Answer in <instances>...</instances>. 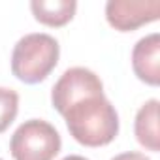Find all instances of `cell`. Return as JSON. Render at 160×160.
<instances>
[{"instance_id": "6da1fadb", "label": "cell", "mask_w": 160, "mask_h": 160, "mask_svg": "<svg viewBox=\"0 0 160 160\" xmlns=\"http://www.w3.org/2000/svg\"><path fill=\"white\" fill-rule=\"evenodd\" d=\"M62 117L72 138L85 147H104L119 134V115L104 94L73 104Z\"/></svg>"}, {"instance_id": "7a4b0ae2", "label": "cell", "mask_w": 160, "mask_h": 160, "mask_svg": "<svg viewBox=\"0 0 160 160\" xmlns=\"http://www.w3.org/2000/svg\"><path fill=\"white\" fill-rule=\"evenodd\" d=\"M60 55L58 42L45 32L23 36L12 53V73L27 85H36L55 70Z\"/></svg>"}, {"instance_id": "3957f363", "label": "cell", "mask_w": 160, "mask_h": 160, "mask_svg": "<svg viewBox=\"0 0 160 160\" xmlns=\"http://www.w3.org/2000/svg\"><path fill=\"white\" fill-rule=\"evenodd\" d=\"M60 134L42 119L25 121L12 136L10 152L15 160H53L60 152Z\"/></svg>"}, {"instance_id": "277c9868", "label": "cell", "mask_w": 160, "mask_h": 160, "mask_svg": "<svg viewBox=\"0 0 160 160\" xmlns=\"http://www.w3.org/2000/svg\"><path fill=\"white\" fill-rule=\"evenodd\" d=\"M102 94H104L102 79L89 68L75 66V68L66 70L55 83L51 91V102H53V108L60 115H64L66 109L72 108L73 104L81 102L85 98L102 96Z\"/></svg>"}, {"instance_id": "5b68a950", "label": "cell", "mask_w": 160, "mask_h": 160, "mask_svg": "<svg viewBox=\"0 0 160 160\" xmlns=\"http://www.w3.org/2000/svg\"><path fill=\"white\" fill-rule=\"evenodd\" d=\"M160 17V0H109L106 19L119 32L136 30Z\"/></svg>"}, {"instance_id": "8992f818", "label": "cell", "mask_w": 160, "mask_h": 160, "mask_svg": "<svg viewBox=\"0 0 160 160\" xmlns=\"http://www.w3.org/2000/svg\"><path fill=\"white\" fill-rule=\"evenodd\" d=\"M132 68L139 81L151 87L160 83V36L156 32L141 38L134 45Z\"/></svg>"}, {"instance_id": "52a82bcc", "label": "cell", "mask_w": 160, "mask_h": 160, "mask_svg": "<svg viewBox=\"0 0 160 160\" xmlns=\"http://www.w3.org/2000/svg\"><path fill=\"white\" fill-rule=\"evenodd\" d=\"M158 100L152 98L149 102H145L134 121V132H136V139L139 141V145H143L145 149L158 152L160 151V130H158Z\"/></svg>"}, {"instance_id": "ba28073f", "label": "cell", "mask_w": 160, "mask_h": 160, "mask_svg": "<svg viewBox=\"0 0 160 160\" xmlns=\"http://www.w3.org/2000/svg\"><path fill=\"white\" fill-rule=\"evenodd\" d=\"M30 10L34 19L47 27H64L75 15V0H32Z\"/></svg>"}, {"instance_id": "9c48e42d", "label": "cell", "mask_w": 160, "mask_h": 160, "mask_svg": "<svg viewBox=\"0 0 160 160\" xmlns=\"http://www.w3.org/2000/svg\"><path fill=\"white\" fill-rule=\"evenodd\" d=\"M19 111V94L13 89L0 87V134L8 130Z\"/></svg>"}, {"instance_id": "30bf717a", "label": "cell", "mask_w": 160, "mask_h": 160, "mask_svg": "<svg viewBox=\"0 0 160 160\" xmlns=\"http://www.w3.org/2000/svg\"><path fill=\"white\" fill-rule=\"evenodd\" d=\"M111 160H151L147 158L143 152H136V151H128V152H121L117 156H113Z\"/></svg>"}, {"instance_id": "8fae6325", "label": "cell", "mask_w": 160, "mask_h": 160, "mask_svg": "<svg viewBox=\"0 0 160 160\" xmlns=\"http://www.w3.org/2000/svg\"><path fill=\"white\" fill-rule=\"evenodd\" d=\"M62 160H89V158H85V156H81V154H68V156H64Z\"/></svg>"}, {"instance_id": "7c38bea8", "label": "cell", "mask_w": 160, "mask_h": 160, "mask_svg": "<svg viewBox=\"0 0 160 160\" xmlns=\"http://www.w3.org/2000/svg\"><path fill=\"white\" fill-rule=\"evenodd\" d=\"M0 160H2V158H0Z\"/></svg>"}]
</instances>
